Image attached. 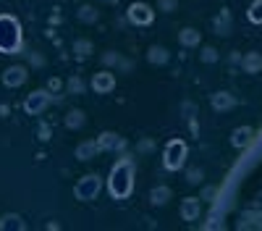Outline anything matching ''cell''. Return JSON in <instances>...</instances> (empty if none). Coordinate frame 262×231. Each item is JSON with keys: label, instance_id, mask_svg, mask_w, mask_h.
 <instances>
[{"label": "cell", "instance_id": "6da1fadb", "mask_svg": "<svg viewBox=\"0 0 262 231\" xmlns=\"http://www.w3.org/2000/svg\"><path fill=\"white\" fill-rule=\"evenodd\" d=\"M111 189H113L116 197H126L131 192V163H121L116 171H113Z\"/></svg>", "mask_w": 262, "mask_h": 231}, {"label": "cell", "instance_id": "7a4b0ae2", "mask_svg": "<svg viewBox=\"0 0 262 231\" xmlns=\"http://www.w3.org/2000/svg\"><path fill=\"white\" fill-rule=\"evenodd\" d=\"M184 155H186V144L181 139L168 142V147H165V165L170 168V171H176V168H181V163H184Z\"/></svg>", "mask_w": 262, "mask_h": 231}, {"label": "cell", "instance_id": "3957f363", "mask_svg": "<svg viewBox=\"0 0 262 231\" xmlns=\"http://www.w3.org/2000/svg\"><path fill=\"white\" fill-rule=\"evenodd\" d=\"M128 16H131L134 24H149V21H152V11L144 3H134V6H131V11H128Z\"/></svg>", "mask_w": 262, "mask_h": 231}, {"label": "cell", "instance_id": "277c9868", "mask_svg": "<svg viewBox=\"0 0 262 231\" xmlns=\"http://www.w3.org/2000/svg\"><path fill=\"white\" fill-rule=\"evenodd\" d=\"M100 189V181H97V176H86V181L81 184V186H76V195H81V197H95V192Z\"/></svg>", "mask_w": 262, "mask_h": 231}, {"label": "cell", "instance_id": "5b68a950", "mask_svg": "<svg viewBox=\"0 0 262 231\" xmlns=\"http://www.w3.org/2000/svg\"><path fill=\"white\" fill-rule=\"evenodd\" d=\"M181 216L186 218V221H196V216H200V200H184V205H181Z\"/></svg>", "mask_w": 262, "mask_h": 231}, {"label": "cell", "instance_id": "8992f818", "mask_svg": "<svg viewBox=\"0 0 262 231\" xmlns=\"http://www.w3.org/2000/svg\"><path fill=\"white\" fill-rule=\"evenodd\" d=\"M92 84H95L97 92H107V90H113V76L111 74H97Z\"/></svg>", "mask_w": 262, "mask_h": 231}, {"label": "cell", "instance_id": "52a82bcc", "mask_svg": "<svg viewBox=\"0 0 262 231\" xmlns=\"http://www.w3.org/2000/svg\"><path fill=\"white\" fill-rule=\"evenodd\" d=\"M249 139H252V129H236L233 132V144L236 147H244Z\"/></svg>", "mask_w": 262, "mask_h": 231}, {"label": "cell", "instance_id": "ba28073f", "mask_svg": "<svg viewBox=\"0 0 262 231\" xmlns=\"http://www.w3.org/2000/svg\"><path fill=\"white\" fill-rule=\"evenodd\" d=\"M259 66H262V58H259L257 53H252V55L244 58V69H247V71H259Z\"/></svg>", "mask_w": 262, "mask_h": 231}, {"label": "cell", "instance_id": "9c48e42d", "mask_svg": "<svg viewBox=\"0 0 262 231\" xmlns=\"http://www.w3.org/2000/svg\"><path fill=\"white\" fill-rule=\"evenodd\" d=\"M212 102H215V108H221V111H223V108H231V105H233V97H228L226 92H217Z\"/></svg>", "mask_w": 262, "mask_h": 231}, {"label": "cell", "instance_id": "30bf717a", "mask_svg": "<svg viewBox=\"0 0 262 231\" xmlns=\"http://www.w3.org/2000/svg\"><path fill=\"white\" fill-rule=\"evenodd\" d=\"M249 18L254 24H262V0H254L252 8H249Z\"/></svg>", "mask_w": 262, "mask_h": 231}, {"label": "cell", "instance_id": "8fae6325", "mask_svg": "<svg viewBox=\"0 0 262 231\" xmlns=\"http://www.w3.org/2000/svg\"><path fill=\"white\" fill-rule=\"evenodd\" d=\"M181 42L184 45H196V42H200V34H196L194 29H184L181 32Z\"/></svg>", "mask_w": 262, "mask_h": 231}, {"label": "cell", "instance_id": "7c38bea8", "mask_svg": "<svg viewBox=\"0 0 262 231\" xmlns=\"http://www.w3.org/2000/svg\"><path fill=\"white\" fill-rule=\"evenodd\" d=\"M6 81L8 84H21V81H24V69H11L8 76H6Z\"/></svg>", "mask_w": 262, "mask_h": 231}, {"label": "cell", "instance_id": "4fadbf2b", "mask_svg": "<svg viewBox=\"0 0 262 231\" xmlns=\"http://www.w3.org/2000/svg\"><path fill=\"white\" fill-rule=\"evenodd\" d=\"M165 58H168V55H165V50H160V48H152V50H149V60H152V63H160V60L165 63Z\"/></svg>", "mask_w": 262, "mask_h": 231}, {"label": "cell", "instance_id": "5bb4252c", "mask_svg": "<svg viewBox=\"0 0 262 231\" xmlns=\"http://www.w3.org/2000/svg\"><path fill=\"white\" fill-rule=\"evenodd\" d=\"M168 195H170V192L163 186V189H155V192H152V200H155V202H165V200H168Z\"/></svg>", "mask_w": 262, "mask_h": 231}, {"label": "cell", "instance_id": "9a60e30c", "mask_svg": "<svg viewBox=\"0 0 262 231\" xmlns=\"http://www.w3.org/2000/svg\"><path fill=\"white\" fill-rule=\"evenodd\" d=\"M97 147H100V144H84L81 150H79V155H81V158H90V155L97 150Z\"/></svg>", "mask_w": 262, "mask_h": 231}, {"label": "cell", "instance_id": "2e32d148", "mask_svg": "<svg viewBox=\"0 0 262 231\" xmlns=\"http://www.w3.org/2000/svg\"><path fill=\"white\" fill-rule=\"evenodd\" d=\"M42 105H45V97H32V100L27 102V108L34 111V108H42Z\"/></svg>", "mask_w": 262, "mask_h": 231}, {"label": "cell", "instance_id": "e0dca14e", "mask_svg": "<svg viewBox=\"0 0 262 231\" xmlns=\"http://www.w3.org/2000/svg\"><path fill=\"white\" fill-rule=\"evenodd\" d=\"M116 142H118L116 134H105V137H102V147H113Z\"/></svg>", "mask_w": 262, "mask_h": 231}, {"label": "cell", "instance_id": "ac0fdd59", "mask_svg": "<svg viewBox=\"0 0 262 231\" xmlns=\"http://www.w3.org/2000/svg\"><path fill=\"white\" fill-rule=\"evenodd\" d=\"M160 6H165V8H173V0H160Z\"/></svg>", "mask_w": 262, "mask_h": 231}]
</instances>
